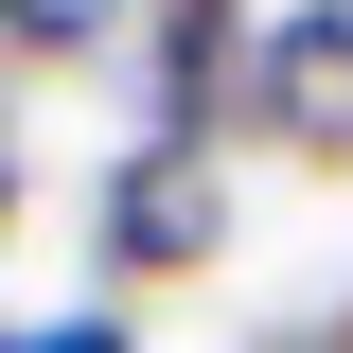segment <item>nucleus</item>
<instances>
[{
    "label": "nucleus",
    "mask_w": 353,
    "mask_h": 353,
    "mask_svg": "<svg viewBox=\"0 0 353 353\" xmlns=\"http://www.w3.org/2000/svg\"><path fill=\"white\" fill-rule=\"evenodd\" d=\"M88 248H106V301H141V283H212V265H230V159H194V141H106V176H88Z\"/></svg>",
    "instance_id": "1"
},
{
    "label": "nucleus",
    "mask_w": 353,
    "mask_h": 353,
    "mask_svg": "<svg viewBox=\"0 0 353 353\" xmlns=\"http://www.w3.org/2000/svg\"><path fill=\"white\" fill-rule=\"evenodd\" d=\"M141 18H248V0H141Z\"/></svg>",
    "instance_id": "6"
},
{
    "label": "nucleus",
    "mask_w": 353,
    "mask_h": 353,
    "mask_svg": "<svg viewBox=\"0 0 353 353\" xmlns=\"http://www.w3.org/2000/svg\"><path fill=\"white\" fill-rule=\"evenodd\" d=\"M248 141H283L318 176L353 159V0H283L248 36Z\"/></svg>",
    "instance_id": "2"
},
{
    "label": "nucleus",
    "mask_w": 353,
    "mask_h": 353,
    "mask_svg": "<svg viewBox=\"0 0 353 353\" xmlns=\"http://www.w3.org/2000/svg\"><path fill=\"white\" fill-rule=\"evenodd\" d=\"M0 230H18V124H0Z\"/></svg>",
    "instance_id": "7"
},
{
    "label": "nucleus",
    "mask_w": 353,
    "mask_h": 353,
    "mask_svg": "<svg viewBox=\"0 0 353 353\" xmlns=\"http://www.w3.org/2000/svg\"><path fill=\"white\" fill-rule=\"evenodd\" d=\"M0 353H18V318H0Z\"/></svg>",
    "instance_id": "8"
},
{
    "label": "nucleus",
    "mask_w": 353,
    "mask_h": 353,
    "mask_svg": "<svg viewBox=\"0 0 353 353\" xmlns=\"http://www.w3.org/2000/svg\"><path fill=\"white\" fill-rule=\"evenodd\" d=\"M248 353H353V283H318V301H283Z\"/></svg>",
    "instance_id": "5"
},
{
    "label": "nucleus",
    "mask_w": 353,
    "mask_h": 353,
    "mask_svg": "<svg viewBox=\"0 0 353 353\" xmlns=\"http://www.w3.org/2000/svg\"><path fill=\"white\" fill-rule=\"evenodd\" d=\"M0 53H18V71H88V53H141V0H0Z\"/></svg>",
    "instance_id": "3"
},
{
    "label": "nucleus",
    "mask_w": 353,
    "mask_h": 353,
    "mask_svg": "<svg viewBox=\"0 0 353 353\" xmlns=\"http://www.w3.org/2000/svg\"><path fill=\"white\" fill-rule=\"evenodd\" d=\"M18 353H141L124 301H71V318H18Z\"/></svg>",
    "instance_id": "4"
}]
</instances>
